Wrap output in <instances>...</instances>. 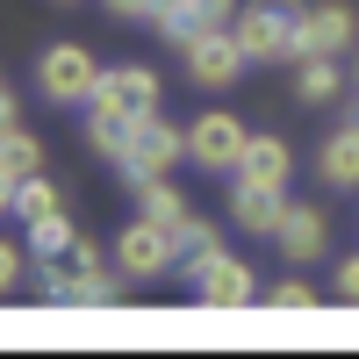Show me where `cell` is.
I'll return each instance as SVG.
<instances>
[{"label": "cell", "mask_w": 359, "mask_h": 359, "mask_svg": "<svg viewBox=\"0 0 359 359\" xmlns=\"http://www.w3.org/2000/svg\"><path fill=\"white\" fill-rule=\"evenodd\" d=\"M86 108H108V115H130V123H151V115H165V79L151 65H108L101 72V94Z\"/></svg>", "instance_id": "5"}, {"label": "cell", "mask_w": 359, "mask_h": 359, "mask_svg": "<svg viewBox=\"0 0 359 359\" xmlns=\"http://www.w3.org/2000/svg\"><path fill=\"white\" fill-rule=\"evenodd\" d=\"M230 180L266 187V194H287V180H294V144H287L280 130H252V144H245V158H237Z\"/></svg>", "instance_id": "11"}, {"label": "cell", "mask_w": 359, "mask_h": 359, "mask_svg": "<svg viewBox=\"0 0 359 359\" xmlns=\"http://www.w3.org/2000/svg\"><path fill=\"white\" fill-rule=\"evenodd\" d=\"M331 287H338V302H352V309H359V252H345V259H338Z\"/></svg>", "instance_id": "24"}, {"label": "cell", "mask_w": 359, "mask_h": 359, "mask_svg": "<svg viewBox=\"0 0 359 359\" xmlns=\"http://www.w3.org/2000/svg\"><path fill=\"white\" fill-rule=\"evenodd\" d=\"M194 302L201 309H252V302H266V287L252 273V259H237L223 245V252H208V266L194 273Z\"/></svg>", "instance_id": "7"}, {"label": "cell", "mask_w": 359, "mask_h": 359, "mask_svg": "<svg viewBox=\"0 0 359 359\" xmlns=\"http://www.w3.org/2000/svg\"><path fill=\"white\" fill-rule=\"evenodd\" d=\"M180 237V273H201V266H208V252H223V237H216V223H208V216H194V208H187V223H180L172 230Z\"/></svg>", "instance_id": "18"}, {"label": "cell", "mask_w": 359, "mask_h": 359, "mask_svg": "<svg viewBox=\"0 0 359 359\" xmlns=\"http://www.w3.org/2000/svg\"><path fill=\"white\" fill-rule=\"evenodd\" d=\"M115 266H123L130 280H165L172 266H180V237L151 216H137L123 237H115Z\"/></svg>", "instance_id": "8"}, {"label": "cell", "mask_w": 359, "mask_h": 359, "mask_svg": "<svg viewBox=\"0 0 359 359\" xmlns=\"http://www.w3.org/2000/svg\"><path fill=\"white\" fill-rule=\"evenodd\" d=\"M108 15H115V22H151L158 0H108Z\"/></svg>", "instance_id": "25"}, {"label": "cell", "mask_w": 359, "mask_h": 359, "mask_svg": "<svg viewBox=\"0 0 359 359\" xmlns=\"http://www.w3.org/2000/svg\"><path fill=\"white\" fill-rule=\"evenodd\" d=\"M352 94H359V57H352Z\"/></svg>", "instance_id": "26"}, {"label": "cell", "mask_w": 359, "mask_h": 359, "mask_svg": "<svg viewBox=\"0 0 359 359\" xmlns=\"http://www.w3.org/2000/svg\"><path fill=\"white\" fill-rule=\"evenodd\" d=\"M0 165H8V180H36V172H43V144L29 137L22 123H8V144H0Z\"/></svg>", "instance_id": "21"}, {"label": "cell", "mask_w": 359, "mask_h": 359, "mask_svg": "<svg viewBox=\"0 0 359 359\" xmlns=\"http://www.w3.org/2000/svg\"><path fill=\"white\" fill-rule=\"evenodd\" d=\"M352 86V72H338V57H294V101L302 108H331Z\"/></svg>", "instance_id": "15"}, {"label": "cell", "mask_w": 359, "mask_h": 359, "mask_svg": "<svg viewBox=\"0 0 359 359\" xmlns=\"http://www.w3.org/2000/svg\"><path fill=\"white\" fill-rule=\"evenodd\" d=\"M65 194L50 187V172H36V180H8V216L15 223H29V216H43V208H57Z\"/></svg>", "instance_id": "20"}, {"label": "cell", "mask_w": 359, "mask_h": 359, "mask_svg": "<svg viewBox=\"0 0 359 359\" xmlns=\"http://www.w3.org/2000/svg\"><path fill=\"white\" fill-rule=\"evenodd\" d=\"M316 180L331 194H359V115H345V123L316 144Z\"/></svg>", "instance_id": "13"}, {"label": "cell", "mask_w": 359, "mask_h": 359, "mask_svg": "<svg viewBox=\"0 0 359 359\" xmlns=\"http://www.w3.org/2000/svg\"><path fill=\"white\" fill-rule=\"evenodd\" d=\"M123 266H115V273H108V266H101V245H94V237H79V245L65 252V309H115V302H123Z\"/></svg>", "instance_id": "6"}, {"label": "cell", "mask_w": 359, "mask_h": 359, "mask_svg": "<svg viewBox=\"0 0 359 359\" xmlns=\"http://www.w3.org/2000/svg\"><path fill=\"white\" fill-rule=\"evenodd\" d=\"M352 115H359V101H352Z\"/></svg>", "instance_id": "27"}, {"label": "cell", "mask_w": 359, "mask_h": 359, "mask_svg": "<svg viewBox=\"0 0 359 359\" xmlns=\"http://www.w3.org/2000/svg\"><path fill=\"white\" fill-rule=\"evenodd\" d=\"M172 165H187V130H172L165 115H151V123H137V144H130V158L115 172H123L130 187H144V180H165Z\"/></svg>", "instance_id": "9"}, {"label": "cell", "mask_w": 359, "mask_h": 359, "mask_svg": "<svg viewBox=\"0 0 359 359\" xmlns=\"http://www.w3.org/2000/svg\"><path fill=\"white\" fill-rule=\"evenodd\" d=\"M180 65H187V86L223 94V86H237V79L252 72V57H245V43L230 36V22H223V29H201V36L180 50Z\"/></svg>", "instance_id": "4"}, {"label": "cell", "mask_w": 359, "mask_h": 359, "mask_svg": "<svg viewBox=\"0 0 359 359\" xmlns=\"http://www.w3.org/2000/svg\"><path fill=\"white\" fill-rule=\"evenodd\" d=\"M359 43V15L345 0H323V8H302V57H338Z\"/></svg>", "instance_id": "12"}, {"label": "cell", "mask_w": 359, "mask_h": 359, "mask_svg": "<svg viewBox=\"0 0 359 359\" xmlns=\"http://www.w3.org/2000/svg\"><path fill=\"white\" fill-rule=\"evenodd\" d=\"M86 144H94L108 165H123L130 144H137V123H130V115H108V108H86Z\"/></svg>", "instance_id": "17"}, {"label": "cell", "mask_w": 359, "mask_h": 359, "mask_svg": "<svg viewBox=\"0 0 359 359\" xmlns=\"http://www.w3.org/2000/svg\"><path fill=\"white\" fill-rule=\"evenodd\" d=\"M137 201H144V216H151V223H165V230H180V223H187V194H180L172 187V180H144V187H137Z\"/></svg>", "instance_id": "19"}, {"label": "cell", "mask_w": 359, "mask_h": 359, "mask_svg": "<svg viewBox=\"0 0 359 359\" xmlns=\"http://www.w3.org/2000/svg\"><path fill=\"white\" fill-rule=\"evenodd\" d=\"M101 72H108V65H101L86 43H72V36L36 50V94H43L50 108H86V101L101 94Z\"/></svg>", "instance_id": "2"}, {"label": "cell", "mask_w": 359, "mask_h": 359, "mask_svg": "<svg viewBox=\"0 0 359 359\" xmlns=\"http://www.w3.org/2000/svg\"><path fill=\"white\" fill-rule=\"evenodd\" d=\"M316 302H323V294L309 280H273V287H266V309H316Z\"/></svg>", "instance_id": "23"}, {"label": "cell", "mask_w": 359, "mask_h": 359, "mask_svg": "<svg viewBox=\"0 0 359 359\" xmlns=\"http://www.w3.org/2000/svg\"><path fill=\"white\" fill-rule=\"evenodd\" d=\"M245 144H252V130L237 123L230 108H201L187 123V165H201L208 180H230L237 158H245Z\"/></svg>", "instance_id": "3"}, {"label": "cell", "mask_w": 359, "mask_h": 359, "mask_svg": "<svg viewBox=\"0 0 359 359\" xmlns=\"http://www.w3.org/2000/svg\"><path fill=\"white\" fill-rule=\"evenodd\" d=\"M65 8H72V0H65Z\"/></svg>", "instance_id": "28"}, {"label": "cell", "mask_w": 359, "mask_h": 359, "mask_svg": "<svg viewBox=\"0 0 359 359\" xmlns=\"http://www.w3.org/2000/svg\"><path fill=\"white\" fill-rule=\"evenodd\" d=\"M29 266H36V252H29V237H8L0 245V287H22Z\"/></svg>", "instance_id": "22"}, {"label": "cell", "mask_w": 359, "mask_h": 359, "mask_svg": "<svg viewBox=\"0 0 359 359\" xmlns=\"http://www.w3.org/2000/svg\"><path fill=\"white\" fill-rule=\"evenodd\" d=\"M22 237H29V252H36V259H65V252L79 245V230H72V216H65V201L43 208V216H29Z\"/></svg>", "instance_id": "16"}, {"label": "cell", "mask_w": 359, "mask_h": 359, "mask_svg": "<svg viewBox=\"0 0 359 359\" xmlns=\"http://www.w3.org/2000/svg\"><path fill=\"white\" fill-rule=\"evenodd\" d=\"M287 216V194H266V187H245V180H230V223L245 237H273Z\"/></svg>", "instance_id": "14"}, {"label": "cell", "mask_w": 359, "mask_h": 359, "mask_svg": "<svg viewBox=\"0 0 359 359\" xmlns=\"http://www.w3.org/2000/svg\"><path fill=\"white\" fill-rule=\"evenodd\" d=\"M230 36L245 43L252 65H294L302 57V8L294 0H245L230 15Z\"/></svg>", "instance_id": "1"}, {"label": "cell", "mask_w": 359, "mask_h": 359, "mask_svg": "<svg viewBox=\"0 0 359 359\" xmlns=\"http://www.w3.org/2000/svg\"><path fill=\"white\" fill-rule=\"evenodd\" d=\"M273 245H280V259H294V266L331 259V208H316V201H287Z\"/></svg>", "instance_id": "10"}]
</instances>
